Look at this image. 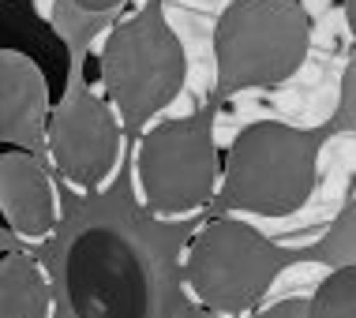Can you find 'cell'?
Here are the masks:
<instances>
[{"label":"cell","instance_id":"cell-1","mask_svg":"<svg viewBox=\"0 0 356 318\" xmlns=\"http://www.w3.org/2000/svg\"><path fill=\"white\" fill-rule=\"evenodd\" d=\"M319 135L282 120L248 124L221 169L218 206L225 214L289 217L312 199L319 180Z\"/></svg>","mask_w":356,"mask_h":318},{"label":"cell","instance_id":"cell-2","mask_svg":"<svg viewBox=\"0 0 356 318\" xmlns=\"http://www.w3.org/2000/svg\"><path fill=\"white\" fill-rule=\"evenodd\" d=\"M312 49V15L300 0H229L214 23L218 90H266L289 83Z\"/></svg>","mask_w":356,"mask_h":318},{"label":"cell","instance_id":"cell-3","mask_svg":"<svg viewBox=\"0 0 356 318\" xmlns=\"http://www.w3.org/2000/svg\"><path fill=\"white\" fill-rule=\"evenodd\" d=\"M188 79V56L165 12L154 0L143 12L109 31L102 45V86L120 120L143 131L161 109L180 98Z\"/></svg>","mask_w":356,"mask_h":318},{"label":"cell","instance_id":"cell-4","mask_svg":"<svg viewBox=\"0 0 356 318\" xmlns=\"http://www.w3.org/2000/svg\"><path fill=\"white\" fill-rule=\"evenodd\" d=\"M285 251L240 217H214L184 255V281L207 311L240 318L270 292L285 269Z\"/></svg>","mask_w":356,"mask_h":318},{"label":"cell","instance_id":"cell-5","mask_svg":"<svg viewBox=\"0 0 356 318\" xmlns=\"http://www.w3.org/2000/svg\"><path fill=\"white\" fill-rule=\"evenodd\" d=\"M136 176L143 206L161 221H180L210 206L218 195V147L207 112L143 131L136 147Z\"/></svg>","mask_w":356,"mask_h":318},{"label":"cell","instance_id":"cell-6","mask_svg":"<svg viewBox=\"0 0 356 318\" xmlns=\"http://www.w3.org/2000/svg\"><path fill=\"white\" fill-rule=\"evenodd\" d=\"M64 288L75 318H154L150 262L113 225H86L68 244Z\"/></svg>","mask_w":356,"mask_h":318},{"label":"cell","instance_id":"cell-7","mask_svg":"<svg viewBox=\"0 0 356 318\" xmlns=\"http://www.w3.org/2000/svg\"><path fill=\"white\" fill-rule=\"evenodd\" d=\"M49 161L75 191H98L117 172L120 124L113 109L86 86L75 90L49 117Z\"/></svg>","mask_w":356,"mask_h":318},{"label":"cell","instance_id":"cell-8","mask_svg":"<svg viewBox=\"0 0 356 318\" xmlns=\"http://www.w3.org/2000/svg\"><path fill=\"white\" fill-rule=\"evenodd\" d=\"M0 210L19 240L42 244L56 233L60 206H56V187L49 165H45V153L4 147L0 153Z\"/></svg>","mask_w":356,"mask_h":318},{"label":"cell","instance_id":"cell-9","mask_svg":"<svg viewBox=\"0 0 356 318\" xmlns=\"http://www.w3.org/2000/svg\"><path fill=\"white\" fill-rule=\"evenodd\" d=\"M49 86L26 53H0V139L4 147L49 153Z\"/></svg>","mask_w":356,"mask_h":318},{"label":"cell","instance_id":"cell-10","mask_svg":"<svg viewBox=\"0 0 356 318\" xmlns=\"http://www.w3.org/2000/svg\"><path fill=\"white\" fill-rule=\"evenodd\" d=\"M0 318H53L49 277L26 251L0 258Z\"/></svg>","mask_w":356,"mask_h":318},{"label":"cell","instance_id":"cell-11","mask_svg":"<svg viewBox=\"0 0 356 318\" xmlns=\"http://www.w3.org/2000/svg\"><path fill=\"white\" fill-rule=\"evenodd\" d=\"M312 318H356V266H338L312 292Z\"/></svg>","mask_w":356,"mask_h":318},{"label":"cell","instance_id":"cell-12","mask_svg":"<svg viewBox=\"0 0 356 318\" xmlns=\"http://www.w3.org/2000/svg\"><path fill=\"white\" fill-rule=\"evenodd\" d=\"M319 255H323V262L330 266V269L356 266V199L345 202V210L334 217L330 233L323 236Z\"/></svg>","mask_w":356,"mask_h":318},{"label":"cell","instance_id":"cell-13","mask_svg":"<svg viewBox=\"0 0 356 318\" xmlns=\"http://www.w3.org/2000/svg\"><path fill=\"white\" fill-rule=\"evenodd\" d=\"M341 131H356V56L345 72V83H341V105H338V117H334Z\"/></svg>","mask_w":356,"mask_h":318},{"label":"cell","instance_id":"cell-14","mask_svg":"<svg viewBox=\"0 0 356 318\" xmlns=\"http://www.w3.org/2000/svg\"><path fill=\"white\" fill-rule=\"evenodd\" d=\"M252 318H312V296H289V300H277L255 311Z\"/></svg>","mask_w":356,"mask_h":318},{"label":"cell","instance_id":"cell-15","mask_svg":"<svg viewBox=\"0 0 356 318\" xmlns=\"http://www.w3.org/2000/svg\"><path fill=\"white\" fill-rule=\"evenodd\" d=\"M79 12H90V15H102V12H117L124 0H72Z\"/></svg>","mask_w":356,"mask_h":318},{"label":"cell","instance_id":"cell-16","mask_svg":"<svg viewBox=\"0 0 356 318\" xmlns=\"http://www.w3.org/2000/svg\"><path fill=\"white\" fill-rule=\"evenodd\" d=\"M345 23H349V34L356 37V0H345Z\"/></svg>","mask_w":356,"mask_h":318},{"label":"cell","instance_id":"cell-17","mask_svg":"<svg viewBox=\"0 0 356 318\" xmlns=\"http://www.w3.org/2000/svg\"><path fill=\"white\" fill-rule=\"evenodd\" d=\"M300 4H304V12L312 15V12H319V8H326V0H300Z\"/></svg>","mask_w":356,"mask_h":318}]
</instances>
